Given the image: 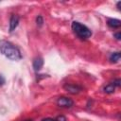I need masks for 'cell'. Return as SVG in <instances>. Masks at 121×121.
Returning a JSON list of instances; mask_svg holds the SVG:
<instances>
[{
  "label": "cell",
  "instance_id": "obj_11",
  "mask_svg": "<svg viewBox=\"0 0 121 121\" xmlns=\"http://www.w3.org/2000/svg\"><path fill=\"white\" fill-rule=\"evenodd\" d=\"M55 121H66V118H65V116H63V115H59V116L55 119Z\"/></svg>",
  "mask_w": 121,
  "mask_h": 121
},
{
  "label": "cell",
  "instance_id": "obj_5",
  "mask_svg": "<svg viewBox=\"0 0 121 121\" xmlns=\"http://www.w3.org/2000/svg\"><path fill=\"white\" fill-rule=\"evenodd\" d=\"M18 24H19V17L15 14H12L9 20V31L12 32L17 27Z\"/></svg>",
  "mask_w": 121,
  "mask_h": 121
},
{
  "label": "cell",
  "instance_id": "obj_4",
  "mask_svg": "<svg viewBox=\"0 0 121 121\" xmlns=\"http://www.w3.org/2000/svg\"><path fill=\"white\" fill-rule=\"evenodd\" d=\"M63 88L70 94H73V95H76L78 93H79L81 91V87H79L78 85H76V84H65L63 86Z\"/></svg>",
  "mask_w": 121,
  "mask_h": 121
},
{
  "label": "cell",
  "instance_id": "obj_7",
  "mask_svg": "<svg viewBox=\"0 0 121 121\" xmlns=\"http://www.w3.org/2000/svg\"><path fill=\"white\" fill-rule=\"evenodd\" d=\"M43 65V60L42 58H36L33 60V68L35 71H39Z\"/></svg>",
  "mask_w": 121,
  "mask_h": 121
},
{
  "label": "cell",
  "instance_id": "obj_2",
  "mask_svg": "<svg viewBox=\"0 0 121 121\" xmlns=\"http://www.w3.org/2000/svg\"><path fill=\"white\" fill-rule=\"evenodd\" d=\"M72 29L81 39H88L92 36L91 30L86 26H84L78 22H73L72 23Z\"/></svg>",
  "mask_w": 121,
  "mask_h": 121
},
{
  "label": "cell",
  "instance_id": "obj_9",
  "mask_svg": "<svg viewBox=\"0 0 121 121\" xmlns=\"http://www.w3.org/2000/svg\"><path fill=\"white\" fill-rule=\"evenodd\" d=\"M114 89H115V86L112 82V83H110V84H108L107 86L104 87V92L107 93V94H111V93H113L114 92Z\"/></svg>",
  "mask_w": 121,
  "mask_h": 121
},
{
  "label": "cell",
  "instance_id": "obj_8",
  "mask_svg": "<svg viewBox=\"0 0 121 121\" xmlns=\"http://www.w3.org/2000/svg\"><path fill=\"white\" fill-rule=\"evenodd\" d=\"M120 52H114V53H112L111 56H110V60L112 62H118L119 60H120Z\"/></svg>",
  "mask_w": 121,
  "mask_h": 121
},
{
  "label": "cell",
  "instance_id": "obj_12",
  "mask_svg": "<svg viewBox=\"0 0 121 121\" xmlns=\"http://www.w3.org/2000/svg\"><path fill=\"white\" fill-rule=\"evenodd\" d=\"M112 83H113V85H114L115 87H116V86H117V87H119V86L121 85V80L118 78V79H115V80H113V82H112Z\"/></svg>",
  "mask_w": 121,
  "mask_h": 121
},
{
  "label": "cell",
  "instance_id": "obj_15",
  "mask_svg": "<svg viewBox=\"0 0 121 121\" xmlns=\"http://www.w3.org/2000/svg\"><path fill=\"white\" fill-rule=\"evenodd\" d=\"M42 121H55V119H52V118H43Z\"/></svg>",
  "mask_w": 121,
  "mask_h": 121
},
{
  "label": "cell",
  "instance_id": "obj_6",
  "mask_svg": "<svg viewBox=\"0 0 121 121\" xmlns=\"http://www.w3.org/2000/svg\"><path fill=\"white\" fill-rule=\"evenodd\" d=\"M107 24L110 27H112V28H117L121 26V21L118 20V19H113V18H111V19H108L107 21Z\"/></svg>",
  "mask_w": 121,
  "mask_h": 121
},
{
  "label": "cell",
  "instance_id": "obj_16",
  "mask_svg": "<svg viewBox=\"0 0 121 121\" xmlns=\"http://www.w3.org/2000/svg\"><path fill=\"white\" fill-rule=\"evenodd\" d=\"M26 121H32V120H31V119H30V120H26Z\"/></svg>",
  "mask_w": 121,
  "mask_h": 121
},
{
  "label": "cell",
  "instance_id": "obj_13",
  "mask_svg": "<svg viewBox=\"0 0 121 121\" xmlns=\"http://www.w3.org/2000/svg\"><path fill=\"white\" fill-rule=\"evenodd\" d=\"M4 83H5V78H4V77H3V76H1V75H0V86H2Z\"/></svg>",
  "mask_w": 121,
  "mask_h": 121
},
{
  "label": "cell",
  "instance_id": "obj_14",
  "mask_svg": "<svg viewBox=\"0 0 121 121\" xmlns=\"http://www.w3.org/2000/svg\"><path fill=\"white\" fill-rule=\"evenodd\" d=\"M114 37H115L117 40H120V38H121V34H120L119 32H118V33H115V34H114Z\"/></svg>",
  "mask_w": 121,
  "mask_h": 121
},
{
  "label": "cell",
  "instance_id": "obj_1",
  "mask_svg": "<svg viewBox=\"0 0 121 121\" xmlns=\"http://www.w3.org/2000/svg\"><path fill=\"white\" fill-rule=\"evenodd\" d=\"M0 52L11 60H19L22 59L20 50L13 43L6 40L0 41Z\"/></svg>",
  "mask_w": 121,
  "mask_h": 121
},
{
  "label": "cell",
  "instance_id": "obj_10",
  "mask_svg": "<svg viewBox=\"0 0 121 121\" xmlns=\"http://www.w3.org/2000/svg\"><path fill=\"white\" fill-rule=\"evenodd\" d=\"M43 23V17H42V16H38V17H37V24H38L39 26H42Z\"/></svg>",
  "mask_w": 121,
  "mask_h": 121
},
{
  "label": "cell",
  "instance_id": "obj_3",
  "mask_svg": "<svg viewBox=\"0 0 121 121\" xmlns=\"http://www.w3.org/2000/svg\"><path fill=\"white\" fill-rule=\"evenodd\" d=\"M57 104L59 107H61V108H71L74 105V101L69 97L61 96V97L58 98Z\"/></svg>",
  "mask_w": 121,
  "mask_h": 121
}]
</instances>
